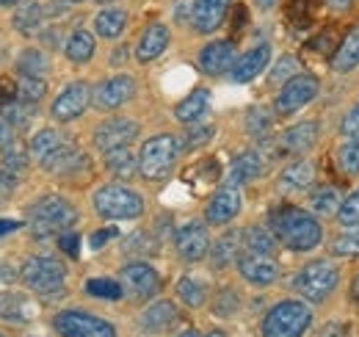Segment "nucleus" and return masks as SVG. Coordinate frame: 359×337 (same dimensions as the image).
<instances>
[{
	"instance_id": "nucleus-1",
	"label": "nucleus",
	"mask_w": 359,
	"mask_h": 337,
	"mask_svg": "<svg viewBox=\"0 0 359 337\" xmlns=\"http://www.w3.org/2000/svg\"><path fill=\"white\" fill-rule=\"evenodd\" d=\"M271 230H273V238L293 252H313L323 238V230L315 221V216L290 205L271 213Z\"/></svg>"
},
{
	"instance_id": "nucleus-2",
	"label": "nucleus",
	"mask_w": 359,
	"mask_h": 337,
	"mask_svg": "<svg viewBox=\"0 0 359 337\" xmlns=\"http://www.w3.org/2000/svg\"><path fill=\"white\" fill-rule=\"evenodd\" d=\"M75 224H78V208L69 199L55 197V194L42 197L28 211L31 235L39 238V241L42 238H53V235H61V232H69Z\"/></svg>"
},
{
	"instance_id": "nucleus-3",
	"label": "nucleus",
	"mask_w": 359,
	"mask_h": 337,
	"mask_svg": "<svg viewBox=\"0 0 359 337\" xmlns=\"http://www.w3.org/2000/svg\"><path fill=\"white\" fill-rule=\"evenodd\" d=\"M313 324V310L307 301L285 298L273 304L263 318V337H302Z\"/></svg>"
},
{
	"instance_id": "nucleus-4",
	"label": "nucleus",
	"mask_w": 359,
	"mask_h": 337,
	"mask_svg": "<svg viewBox=\"0 0 359 337\" xmlns=\"http://www.w3.org/2000/svg\"><path fill=\"white\" fill-rule=\"evenodd\" d=\"M20 279L25 282L28 291L45 296V298H55V296H64L67 268L50 254H34L22 263Z\"/></svg>"
},
{
	"instance_id": "nucleus-5",
	"label": "nucleus",
	"mask_w": 359,
	"mask_h": 337,
	"mask_svg": "<svg viewBox=\"0 0 359 337\" xmlns=\"http://www.w3.org/2000/svg\"><path fill=\"white\" fill-rule=\"evenodd\" d=\"M180 155V141L169 133H161V136H152L141 144V152H138V174L144 180H163L175 161Z\"/></svg>"
},
{
	"instance_id": "nucleus-6",
	"label": "nucleus",
	"mask_w": 359,
	"mask_h": 337,
	"mask_svg": "<svg viewBox=\"0 0 359 337\" xmlns=\"http://www.w3.org/2000/svg\"><path fill=\"white\" fill-rule=\"evenodd\" d=\"M94 211L102 218L111 221H125V218H138L144 213V199L141 194L128 188V185H102L91 197Z\"/></svg>"
},
{
	"instance_id": "nucleus-7",
	"label": "nucleus",
	"mask_w": 359,
	"mask_h": 337,
	"mask_svg": "<svg viewBox=\"0 0 359 337\" xmlns=\"http://www.w3.org/2000/svg\"><path fill=\"white\" fill-rule=\"evenodd\" d=\"M340 282V271L337 265L326 263V260H315L307 263L296 277H293V291L302 296L304 301H323L334 293Z\"/></svg>"
},
{
	"instance_id": "nucleus-8",
	"label": "nucleus",
	"mask_w": 359,
	"mask_h": 337,
	"mask_svg": "<svg viewBox=\"0 0 359 337\" xmlns=\"http://www.w3.org/2000/svg\"><path fill=\"white\" fill-rule=\"evenodd\" d=\"M53 324L61 337H116L111 321L91 315L86 310H61Z\"/></svg>"
},
{
	"instance_id": "nucleus-9",
	"label": "nucleus",
	"mask_w": 359,
	"mask_h": 337,
	"mask_svg": "<svg viewBox=\"0 0 359 337\" xmlns=\"http://www.w3.org/2000/svg\"><path fill=\"white\" fill-rule=\"evenodd\" d=\"M315 97H318V81L313 75H293L287 84H282L273 108H276L279 117H287V114L302 111L307 103H313Z\"/></svg>"
},
{
	"instance_id": "nucleus-10",
	"label": "nucleus",
	"mask_w": 359,
	"mask_h": 337,
	"mask_svg": "<svg viewBox=\"0 0 359 337\" xmlns=\"http://www.w3.org/2000/svg\"><path fill=\"white\" fill-rule=\"evenodd\" d=\"M91 103H94V88L86 81H75V84H69L53 100L50 114L58 122H72V119L86 114V108H89Z\"/></svg>"
},
{
	"instance_id": "nucleus-11",
	"label": "nucleus",
	"mask_w": 359,
	"mask_h": 337,
	"mask_svg": "<svg viewBox=\"0 0 359 337\" xmlns=\"http://www.w3.org/2000/svg\"><path fill=\"white\" fill-rule=\"evenodd\" d=\"M135 136H138V122L135 119L114 117V119H105L102 125H97V130H94V147L105 155L111 150L130 147V141H135Z\"/></svg>"
},
{
	"instance_id": "nucleus-12",
	"label": "nucleus",
	"mask_w": 359,
	"mask_h": 337,
	"mask_svg": "<svg viewBox=\"0 0 359 337\" xmlns=\"http://www.w3.org/2000/svg\"><path fill=\"white\" fill-rule=\"evenodd\" d=\"M175 246L182 260L188 263H199L202 257L210 254V235H208V227L202 221H185L175 235Z\"/></svg>"
},
{
	"instance_id": "nucleus-13",
	"label": "nucleus",
	"mask_w": 359,
	"mask_h": 337,
	"mask_svg": "<svg viewBox=\"0 0 359 337\" xmlns=\"http://www.w3.org/2000/svg\"><path fill=\"white\" fill-rule=\"evenodd\" d=\"M135 94V81L130 75H114L94 88V105L100 111H116L130 103Z\"/></svg>"
},
{
	"instance_id": "nucleus-14",
	"label": "nucleus",
	"mask_w": 359,
	"mask_h": 337,
	"mask_svg": "<svg viewBox=\"0 0 359 337\" xmlns=\"http://www.w3.org/2000/svg\"><path fill=\"white\" fill-rule=\"evenodd\" d=\"M119 279H122V288L128 293H133L135 298H149V296H155L161 291V277L147 263H130V265H125L122 274H119Z\"/></svg>"
},
{
	"instance_id": "nucleus-15",
	"label": "nucleus",
	"mask_w": 359,
	"mask_h": 337,
	"mask_svg": "<svg viewBox=\"0 0 359 337\" xmlns=\"http://www.w3.org/2000/svg\"><path fill=\"white\" fill-rule=\"evenodd\" d=\"M315 141H318V122H299V125L287 127L279 136L276 152L282 158H287V155H304V152L313 150Z\"/></svg>"
},
{
	"instance_id": "nucleus-16",
	"label": "nucleus",
	"mask_w": 359,
	"mask_h": 337,
	"mask_svg": "<svg viewBox=\"0 0 359 337\" xmlns=\"http://www.w3.org/2000/svg\"><path fill=\"white\" fill-rule=\"evenodd\" d=\"M238 213H241V191H238V185L226 183V185H222V188L210 197L205 218H208V224H219V227H222V224H229Z\"/></svg>"
},
{
	"instance_id": "nucleus-17",
	"label": "nucleus",
	"mask_w": 359,
	"mask_h": 337,
	"mask_svg": "<svg viewBox=\"0 0 359 337\" xmlns=\"http://www.w3.org/2000/svg\"><path fill=\"white\" fill-rule=\"evenodd\" d=\"M42 168L53 177H75L81 168H89V161L86 155L72 147V144H61L55 152H50L45 161H42Z\"/></svg>"
},
{
	"instance_id": "nucleus-18",
	"label": "nucleus",
	"mask_w": 359,
	"mask_h": 337,
	"mask_svg": "<svg viewBox=\"0 0 359 337\" xmlns=\"http://www.w3.org/2000/svg\"><path fill=\"white\" fill-rule=\"evenodd\" d=\"M238 271L246 282H252L257 288H269L279 279V265L269 254H243L238 260Z\"/></svg>"
},
{
	"instance_id": "nucleus-19",
	"label": "nucleus",
	"mask_w": 359,
	"mask_h": 337,
	"mask_svg": "<svg viewBox=\"0 0 359 337\" xmlns=\"http://www.w3.org/2000/svg\"><path fill=\"white\" fill-rule=\"evenodd\" d=\"M39 307L28 293L17 291H0V321L6 324H31L36 318Z\"/></svg>"
},
{
	"instance_id": "nucleus-20",
	"label": "nucleus",
	"mask_w": 359,
	"mask_h": 337,
	"mask_svg": "<svg viewBox=\"0 0 359 337\" xmlns=\"http://www.w3.org/2000/svg\"><path fill=\"white\" fill-rule=\"evenodd\" d=\"M271 61V44H257V47H252V50H246L235 64H232V81L235 84H249V81H255L266 67H269Z\"/></svg>"
},
{
	"instance_id": "nucleus-21",
	"label": "nucleus",
	"mask_w": 359,
	"mask_h": 337,
	"mask_svg": "<svg viewBox=\"0 0 359 337\" xmlns=\"http://www.w3.org/2000/svg\"><path fill=\"white\" fill-rule=\"evenodd\" d=\"M229 0H194V11H191V22L199 34H213L226 17Z\"/></svg>"
},
{
	"instance_id": "nucleus-22",
	"label": "nucleus",
	"mask_w": 359,
	"mask_h": 337,
	"mask_svg": "<svg viewBox=\"0 0 359 337\" xmlns=\"http://www.w3.org/2000/svg\"><path fill=\"white\" fill-rule=\"evenodd\" d=\"M169 39H172V34H169V28H166L163 22L147 25L144 34L138 37V44H135V58H138L141 64L155 61V58L169 47Z\"/></svg>"
},
{
	"instance_id": "nucleus-23",
	"label": "nucleus",
	"mask_w": 359,
	"mask_h": 337,
	"mask_svg": "<svg viewBox=\"0 0 359 337\" xmlns=\"http://www.w3.org/2000/svg\"><path fill=\"white\" fill-rule=\"evenodd\" d=\"M232 64H235V50H232V44L226 42V39L205 44L199 50V67L208 75H222Z\"/></svg>"
},
{
	"instance_id": "nucleus-24",
	"label": "nucleus",
	"mask_w": 359,
	"mask_h": 337,
	"mask_svg": "<svg viewBox=\"0 0 359 337\" xmlns=\"http://www.w3.org/2000/svg\"><path fill=\"white\" fill-rule=\"evenodd\" d=\"M14 31L22 34V37H36L42 34L45 28V6L39 0H25L17 11H14V20H11Z\"/></svg>"
},
{
	"instance_id": "nucleus-25",
	"label": "nucleus",
	"mask_w": 359,
	"mask_h": 337,
	"mask_svg": "<svg viewBox=\"0 0 359 337\" xmlns=\"http://www.w3.org/2000/svg\"><path fill=\"white\" fill-rule=\"evenodd\" d=\"M175 321H177V310H175L172 301H155V304H149V307L141 312V318H138L141 329L155 332V335L166 332Z\"/></svg>"
},
{
	"instance_id": "nucleus-26",
	"label": "nucleus",
	"mask_w": 359,
	"mask_h": 337,
	"mask_svg": "<svg viewBox=\"0 0 359 337\" xmlns=\"http://www.w3.org/2000/svg\"><path fill=\"white\" fill-rule=\"evenodd\" d=\"M208 111H210V91L208 88H194L175 108V117L182 125H196L199 119H205Z\"/></svg>"
},
{
	"instance_id": "nucleus-27",
	"label": "nucleus",
	"mask_w": 359,
	"mask_h": 337,
	"mask_svg": "<svg viewBox=\"0 0 359 337\" xmlns=\"http://www.w3.org/2000/svg\"><path fill=\"white\" fill-rule=\"evenodd\" d=\"M263 174V155L249 150V152H241L232 166H229V183L232 185H243V183H252Z\"/></svg>"
},
{
	"instance_id": "nucleus-28",
	"label": "nucleus",
	"mask_w": 359,
	"mask_h": 337,
	"mask_svg": "<svg viewBox=\"0 0 359 337\" xmlns=\"http://www.w3.org/2000/svg\"><path fill=\"white\" fill-rule=\"evenodd\" d=\"M125 28H128V11L122 8H102L94 17V31L102 39H116L125 34Z\"/></svg>"
},
{
	"instance_id": "nucleus-29",
	"label": "nucleus",
	"mask_w": 359,
	"mask_h": 337,
	"mask_svg": "<svg viewBox=\"0 0 359 337\" xmlns=\"http://www.w3.org/2000/svg\"><path fill=\"white\" fill-rule=\"evenodd\" d=\"M243 246V232H226L222 235L213 246H210V257H213V265L216 268H226V265H232L235 260H241L238 257V249Z\"/></svg>"
},
{
	"instance_id": "nucleus-30",
	"label": "nucleus",
	"mask_w": 359,
	"mask_h": 337,
	"mask_svg": "<svg viewBox=\"0 0 359 337\" xmlns=\"http://www.w3.org/2000/svg\"><path fill=\"white\" fill-rule=\"evenodd\" d=\"M315 168L310 161H296L279 174V185L285 191H302V188H310L313 185Z\"/></svg>"
},
{
	"instance_id": "nucleus-31",
	"label": "nucleus",
	"mask_w": 359,
	"mask_h": 337,
	"mask_svg": "<svg viewBox=\"0 0 359 337\" xmlns=\"http://www.w3.org/2000/svg\"><path fill=\"white\" fill-rule=\"evenodd\" d=\"M61 144H67V141H64V136H61L55 127H42L39 133H34L31 147H28V155H34V158L42 164L47 155H50V152H55Z\"/></svg>"
},
{
	"instance_id": "nucleus-32",
	"label": "nucleus",
	"mask_w": 359,
	"mask_h": 337,
	"mask_svg": "<svg viewBox=\"0 0 359 337\" xmlns=\"http://www.w3.org/2000/svg\"><path fill=\"white\" fill-rule=\"evenodd\" d=\"M332 67H334L337 72H351V70H357L359 67V28L357 31H351V34L340 42L337 53H334Z\"/></svg>"
},
{
	"instance_id": "nucleus-33",
	"label": "nucleus",
	"mask_w": 359,
	"mask_h": 337,
	"mask_svg": "<svg viewBox=\"0 0 359 337\" xmlns=\"http://www.w3.org/2000/svg\"><path fill=\"white\" fill-rule=\"evenodd\" d=\"M64 53L72 64H86L94 55V37L89 31H72L67 44H64Z\"/></svg>"
},
{
	"instance_id": "nucleus-34",
	"label": "nucleus",
	"mask_w": 359,
	"mask_h": 337,
	"mask_svg": "<svg viewBox=\"0 0 359 337\" xmlns=\"http://www.w3.org/2000/svg\"><path fill=\"white\" fill-rule=\"evenodd\" d=\"M105 166L114 177H133L138 171V155L130 152V147H119L105 152Z\"/></svg>"
},
{
	"instance_id": "nucleus-35",
	"label": "nucleus",
	"mask_w": 359,
	"mask_h": 337,
	"mask_svg": "<svg viewBox=\"0 0 359 337\" xmlns=\"http://www.w3.org/2000/svg\"><path fill=\"white\" fill-rule=\"evenodd\" d=\"M47 67H50V64H47V55L42 50H36V47L22 50L20 58H17V72H20L22 78H45Z\"/></svg>"
},
{
	"instance_id": "nucleus-36",
	"label": "nucleus",
	"mask_w": 359,
	"mask_h": 337,
	"mask_svg": "<svg viewBox=\"0 0 359 337\" xmlns=\"http://www.w3.org/2000/svg\"><path fill=\"white\" fill-rule=\"evenodd\" d=\"M340 205H343V197L332 185H320V188H315L313 194H310V208L318 216H332V213L340 211Z\"/></svg>"
},
{
	"instance_id": "nucleus-37",
	"label": "nucleus",
	"mask_w": 359,
	"mask_h": 337,
	"mask_svg": "<svg viewBox=\"0 0 359 337\" xmlns=\"http://www.w3.org/2000/svg\"><path fill=\"white\" fill-rule=\"evenodd\" d=\"M276 246V238L263 227H249L243 230V249L246 254H271Z\"/></svg>"
},
{
	"instance_id": "nucleus-38",
	"label": "nucleus",
	"mask_w": 359,
	"mask_h": 337,
	"mask_svg": "<svg viewBox=\"0 0 359 337\" xmlns=\"http://www.w3.org/2000/svg\"><path fill=\"white\" fill-rule=\"evenodd\" d=\"M177 296L188 304V307H202L205 304V285L194 277H182L177 282Z\"/></svg>"
},
{
	"instance_id": "nucleus-39",
	"label": "nucleus",
	"mask_w": 359,
	"mask_h": 337,
	"mask_svg": "<svg viewBox=\"0 0 359 337\" xmlns=\"http://www.w3.org/2000/svg\"><path fill=\"white\" fill-rule=\"evenodd\" d=\"M271 125H273V119H271V114L266 108H252L249 114H246V133L249 136H255V138H266L271 133Z\"/></svg>"
},
{
	"instance_id": "nucleus-40",
	"label": "nucleus",
	"mask_w": 359,
	"mask_h": 337,
	"mask_svg": "<svg viewBox=\"0 0 359 337\" xmlns=\"http://www.w3.org/2000/svg\"><path fill=\"white\" fill-rule=\"evenodd\" d=\"M3 119L11 127H25L31 119H34V105L31 103H8L3 105Z\"/></svg>"
},
{
	"instance_id": "nucleus-41",
	"label": "nucleus",
	"mask_w": 359,
	"mask_h": 337,
	"mask_svg": "<svg viewBox=\"0 0 359 337\" xmlns=\"http://www.w3.org/2000/svg\"><path fill=\"white\" fill-rule=\"evenodd\" d=\"M337 164H340V168H343L346 174H359V136L348 138V141L340 147Z\"/></svg>"
},
{
	"instance_id": "nucleus-42",
	"label": "nucleus",
	"mask_w": 359,
	"mask_h": 337,
	"mask_svg": "<svg viewBox=\"0 0 359 337\" xmlns=\"http://www.w3.org/2000/svg\"><path fill=\"white\" fill-rule=\"evenodd\" d=\"M337 224L343 230H357L359 227V188L348 199H343V205L337 211Z\"/></svg>"
},
{
	"instance_id": "nucleus-43",
	"label": "nucleus",
	"mask_w": 359,
	"mask_h": 337,
	"mask_svg": "<svg viewBox=\"0 0 359 337\" xmlns=\"http://www.w3.org/2000/svg\"><path fill=\"white\" fill-rule=\"evenodd\" d=\"M86 293L94 296V298H111V301H116V298L125 296V288L119 282H114V279H89L86 282Z\"/></svg>"
},
{
	"instance_id": "nucleus-44",
	"label": "nucleus",
	"mask_w": 359,
	"mask_h": 337,
	"mask_svg": "<svg viewBox=\"0 0 359 337\" xmlns=\"http://www.w3.org/2000/svg\"><path fill=\"white\" fill-rule=\"evenodd\" d=\"M47 91V84L45 78H22L20 81V86H17V97L22 100V103H39L42 97H45Z\"/></svg>"
},
{
	"instance_id": "nucleus-45",
	"label": "nucleus",
	"mask_w": 359,
	"mask_h": 337,
	"mask_svg": "<svg viewBox=\"0 0 359 337\" xmlns=\"http://www.w3.org/2000/svg\"><path fill=\"white\" fill-rule=\"evenodd\" d=\"M332 252L337 254V257H359V227L357 230H348L340 238H334Z\"/></svg>"
},
{
	"instance_id": "nucleus-46",
	"label": "nucleus",
	"mask_w": 359,
	"mask_h": 337,
	"mask_svg": "<svg viewBox=\"0 0 359 337\" xmlns=\"http://www.w3.org/2000/svg\"><path fill=\"white\" fill-rule=\"evenodd\" d=\"M3 152H6V155H3V171L17 180V174L28 166V155H25L20 147H14V144H11L8 150H3Z\"/></svg>"
},
{
	"instance_id": "nucleus-47",
	"label": "nucleus",
	"mask_w": 359,
	"mask_h": 337,
	"mask_svg": "<svg viewBox=\"0 0 359 337\" xmlns=\"http://www.w3.org/2000/svg\"><path fill=\"white\" fill-rule=\"evenodd\" d=\"M296 67H299V61H296L293 55H282V58L276 61L273 72H271V84H287V81L296 75Z\"/></svg>"
},
{
	"instance_id": "nucleus-48",
	"label": "nucleus",
	"mask_w": 359,
	"mask_h": 337,
	"mask_svg": "<svg viewBox=\"0 0 359 337\" xmlns=\"http://www.w3.org/2000/svg\"><path fill=\"white\" fill-rule=\"evenodd\" d=\"M213 133H216V127H213V125L191 127V130L185 133V141H182V147H185V150H196V147L208 144V141L213 138Z\"/></svg>"
},
{
	"instance_id": "nucleus-49",
	"label": "nucleus",
	"mask_w": 359,
	"mask_h": 337,
	"mask_svg": "<svg viewBox=\"0 0 359 337\" xmlns=\"http://www.w3.org/2000/svg\"><path fill=\"white\" fill-rule=\"evenodd\" d=\"M340 133L348 136V138L359 136V103L351 105V111H346V117H343V122H340Z\"/></svg>"
},
{
	"instance_id": "nucleus-50",
	"label": "nucleus",
	"mask_w": 359,
	"mask_h": 337,
	"mask_svg": "<svg viewBox=\"0 0 359 337\" xmlns=\"http://www.w3.org/2000/svg\"><path fill=\"white\" fill-rule=\"evenodd\" d=\"M58 249L67 252L69 257H78L81 254V238L75 232H61L58 235Z\"/></svg>"
},
{
	"instance_id": "nucleus-51",
	"label": "nucleus",
	"mask_w": 359,
	"mask_h": 337,
	"mask_svg": "<svg viewBox=\"0 0 359 337\" xmlns=\"http://www.w3.org/2000/svg\"><path fill=\"white\" fill-rule=\"evenodd\" d=\"M111 238H116V230H114V227L94 232V235H91V249H102V246H105V241H111Z\"/></svg>"
},
{
	"instance_id": "nucleus-52",
	"label": "nucleus",
	"mask_w": 359,
	"mask_h": 337,
	"mask_svg": "<svg viewBox=\"0 0 359 337\" xmlns=\"http://www.w3.org/2000/svg\"><path fill=\"white\" fill-rule=\"evenodd\" d=\"M14 144V127L8 125L6 119H0V152L8 150Z\"/></svg>"
},
{
	"instance_id": "nucleus-53",
	"label": "nucleus",
	"mask_w": 359,
	"mask_h": 337,
	"mask_svg": "<svg viewBox=\"0 0 359 337\" xmlns=\"http://www.w3.org/2000/svg\"><path fill=\"white\" fill-rule=\"evenodd\" d=\"M14 183H17V180H14L11 174H6V171L0 168V205H3L6 199H8V194H11V188H14Z\"/></svg>"
},
{
	"instance_id": "nucleus-54",
	"label": "nucleus",
	"mask_w": 359,
	"mask_h": 337,
	"mask_svg": "<svg viewBox=\"0 0 359 337\" xmlns=\"http://www.w3.org/2000/svg\"><path fill=\"white\" fill-rule=\"evenodd\" d=\"M14 279H17V271H14L8 263L0 260V285H8V282H14Z\"/></svg>"
},
{
	"instance_id": "nucleus-55",
	"label": "nucleus",
	"mask_w": 359,
	"mask_h": 337,
	"mask_svg": "<svg viewBox=\"0 0 359 337\" xmlns=\"http://www.w3.org/2000/svg\"><path fill=\"white\" fill-rule=\"evenodd\" d=\"M14 230H20V221H14V218H0V235L14 232Z\"/></svg>"
},
{
	"instance_id": "nucleus-56",
	"label": "nucleus",
	"mask_w": 359,
	"mask_h": 337,
	"mask_svg": "<svg viewBox=\"0 0 359 337\" xmlns=\"http://www.w3.org/2000/svg\"><path fill=\"white\" fill-rule=\"evenodd\" d=\"M78 3H83V0H55V11H61V8H72V6H78Z\"/></svg>"
},
{
	"instance_id": "nucleus-57",
	"label": "nucleus",
	"mask_w": 359,
	"mask_h": 337,
	"mask_svg": "<svg viewBox=\"0 0 359 337\" xmlns=\"http://www.w3.org/2000/svg\"><path fill=\"white\" fill-rule=\"evenodd\" d=\"M332 8H348L351 6V0H326Z\"/></svg>"
},
{
	"instance_id": "nucleus-58",
	"label": "nucleus",
	"mask_w": 359,
	"mask_h": 337,
	"mask_svg": "<svg viewBox=\"0 0 359 337\" xmlns=\"http://www.w3.org/2000/svg\"><path fill=\"white\" fill-rule=\"evenodd\" d=\"M257 6H260V8H273L276 0H257Z\"/></svg>"
},
{
	"instance_id": "nucleus-59",
	"label": "nucleus",
	"mask_w": 359,
	"mask_h": 337,
	"mask_svg": "<svg viewBox=\"0 0 359 337\" xmlns=\"http://www.w3.org/2000/svg\"><path fill=\"white\" fill-rule=\"evenodd\" d=\"M202 337H226L224 332H219V329H213V332H208V335H202Z\"/></svg>"
},
{
	"instance_id": "nucleus-60",
	"label": "nucleus",
	"mask_w": 359,
	"mask_h": 337,
	"mask_svg": "<svg viewBox=\"0 0 359 337\" xmlns=\"http://www.w3.org/2000/svg\"><path fill=\"white\" fill-rule=\"evenodd\" d=\"M14 3H20V0H0V6H14Z\"/></svg>"
},
{
	"instance_id": "nucleus-61",
	"label": "nucleus",
	"mask_w": 359,
	"mask_h": 337,
	"mask_svg": "<svg viewBox=\"0 0 359 337\" xmlns=\"http://www.w3.org/2000/svg\"><path fill=\"white\" fill-rule=\"evenodd\" d=\"M354 291H357V293H359V277H357V279H354Z\"/></svg>"
},
{
	"instance_id": "nucleus-62",
	"label": "nucleus",
	"mask_w": 359,
	"mask_h": 337,
	"mask_svg": "<svg viewBox=\"0 0 359 337\" xmlns=\"http://www.w3.org/2000/svg\"><path fill=\"white\" fill-rule=\"evenodd\" d=\"M94 3H111V0H94Z\"/></svg>"
}]
</instances>
